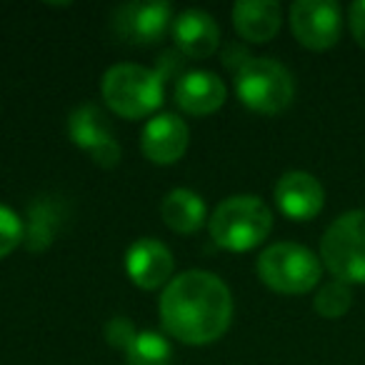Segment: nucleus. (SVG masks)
Here are the masks:
<instances>
[{
  "label": "nucleus",
  "instance_id": "obj_11",
  "mask_svg": "<svg viewBox=\"0 0 365 365\" xmlns=\"http://www.w3.org/2000/svg\"><path fill=\"white\" fill-rule=\"evenodd\" d=\"M175 260L163 240L158 238H138L130 243L125 253L128 278L143 290H158L173 280Z\"/></svg>",
  "mask_w": 365,
  "mask_h": 365
},
{
  "label": "nucleus",
  "instance_id": "obj_14",
  "mask_svg": "<svg viewBox=\"0 0 365 365\" xmlns=\"http://www.w3.org/2000/svg\"><path fill=\"white\" fill-rule=\"evenodd\" d=\"M228 98V88L213 71L182 73L175 83V103L190 115H210L220 110Z\"/></svg>",
  "mask_w": 365,
  "mask_h": 365
},
{
  "label": "nucleus",
  "instance_id": "obj_20",
  "mask_svg": "<svg viewBox=\"0 0 365 365\" xmlns=\"http://www.w3.org/2000/svg\"><path fill=\"white\" fill-rule=\"evenodd\" d=\"M26 235V223L18 218V213L8 205L0 203V260L8 258Z\"/></svg>",
  "mask_w": 365,
  "mask_h": 365
},
{
  "label": "nucleus",
  "instance_id": "obj_2",
  "mask_svg": "<svg viewBox=\"0 0 365 365\" xmlns=\"http://www.w3.org/2000/svg\"><path fill=\"white\" fill-rule=\"evenodd\" d=\"M210 238L218 248L245 253L263 243L273 230V210L258 195H230L208 218Z\"/></svg>",
  "mask_w": 365,
  "mask_h": 365
},
{
  "label": "nucleus",
  "instance_id": "obj_5",
  "mask_svg": "<svg viewBox=\"0 0 365 365\" xmlns=\"http://www.w3.org/2000/svg\"><path fill=\"white\" fill-rule=\"evenodd\" d=\"M235 93L245 108L275 115L293 103L295 83L288 68L275 58H250L235 73Z\"/></svg>",
  "mask_w": 365,
  "mask_h": 365
},
{
  "label": "nucleus",
  "instance_id": "obj_9",
  "mask_svg": "<svg viewBox=\"0 0 365 365\" xmlns=\"http://www.w3.org/2000/svg\"><path fill=\"white\" fill-rule=\"evenodd\" d=\"M68 135L98 165L115 168L120 163V145L113 135L110 120L96 103H83V106L73 108L71 118H68Z\"/></svg>",
  "mask_w": 365,
  "mask_h": 365
},
{
  "label": "nucleus",
  "instance_id": "obj_4",
  "mask_svg": "<svg viewBox=\"0 0 365 365\" xmlns=\"http://www.w3.org/2000/svg\"><path fill=\"white\" fill-rule=\"evenodd\" d=\"M258 275L270 290L285 295L308 293L323 275V260L298 243H273L258 255Z\"/></svg>",
  "mask_w": 365,
  "mask_h": 365
},
{
  "label": "nucleus",
  "instance_id": "obj_16",
  "mask_svg": "<svg viewBox=\"0 0 365 365\" xmlns=\"http://www.w3.org/2000/svg\"><path fill=\"white\" fill-rule=\"evenodd\" d=\"M160 218L170 230L190 235L208 220L205 200L190 188H173L160 203Z\"/></svg>",
  "mask_w": 365,
  "mask_h": 365
},
{
  "label": "nucleus",
  "instance_id": "obj_8",
  "mask_svg": "<svg viewBox=\"0 0 365 365\" xmlns=\"http://www.w3.org/2000/svg\"><path fill=\"white\" fill-rule=\"evenodd\" d=\"M173 18V6L165 0H130L115 8L113 31L133 46H150L163 41Z\"/></svg>",
  "mask_w": 365,
  "mask_h": 365
},
{
  "label": "nucleus",
  "instance_id": "obj_17",
  "mask_svg": "<svg viewBox=\"0 0 365 365\" xmlns=\"http://www.w3.org/2000/svg\"><path fill=\"white\" fill-rule=\"evenodd\" d=\"M63 223V203L56 198H36L28 208L26 235L23 243L28 250H46L53 243Z\"/></svg>",
  "mask_w": 365,
  "mask_h": 365
},
{
  "label": "nucleus",
  "instance_id": "obj_6",
  "mask_svg": "<svg viewBox=\"0 0 365 365\" xmlns=\"http://www.w3.org/2000/svg\"><path fill=\"white\" fill-rule=\"evenodd\" d=\"M320 260L343 283H365V210L338 215L320 240Z\"/></svg>",
  "mask_w": 365,
  "mask_h": 365
},
{
  "label": "nucleus",
  "instance_id": "obj_15",
  "mask_svg": "<svg viewBox=\"0 0 365 365\" xmlns=\"http://www.w3.org/2000/svg\"><path fill=\"white\" fill-rule=\"evenodd\" d=\"M238 36L248 43H268L283 23V8L275 0H238L230 11Z\"/></svg>",
  "mask_w": 365,
  "mask_h": 365
},
{
  "label": "nucleus",
  "instance_id": "obj_7",
  "mask_svg": "<svg viewBox=\"0 0 365 365\" xmlns=\"http://www.w3.org/2000/svg\"><path fill=\"white\" fill-rule=\"evenodd\" d=\"M290 28L300 46L328 51L343 31V13L335 0H295L290 6Z\"/></svg>",
  "mask_w": 365,
  "mask_h": 365
},
{
  "label": "nucleus",
  "instance_id": "obj_22",
  "mask_svg": "<svg viewBox=\"0 0 365 365\" xmlns=\"http://www.w3.org/2000/svg\"><path fill=\"white\" fill-rule=\"evenodd\" d=\"M350 31L360 48H365V0L350 6Z\"/></svg>",
  "mask_w": 365,
  "mask_h": 365
},
{
  "label": "nucleus",
  "instance_id": "obj_13",
  "mask_svg": "<svg viewBox=\"0 0 365 365\" xmlns=\"http://www.w3.org/2000/svg\"><path fill=\"white\" fill-rule=\"evenodd\" d=\"M173 41L188 58H210L220 46V26L210 13L185 8L173 18Z\"/></svg>",
  "mask_w": 365,
  "mask_h": 365
},
{
  "label": "nucleus",
  "instance_id": "obj_1",
  "mask_svg": "<svg viewBox=\"0 0 365 365\" xmlns=\"http://www.w3.org/2000/svg\"><path fill=\"white\" fill-rule=\"evenodd\" d=\"M163 328L185 345H208L223 338L233 320V295L225 280L210 270H185L163 288Z\"/></svg>",
  "mask_w": 365,
  "mask_h": 365
},
{
  "label": "nucleus",
  "instance_id": "obj_18",
  "mask_svg": "<svg viewBox=\"0 0 365 365\" xmlns=\"http://www.w3.org/2000/svg\"><path fill=\"white\" fill-rule=\"evenodd\" d=\"M128 365H170L173 345L158 330H138L135 340L125 350Z\"/></svg>",
  "mask_w": 365,
  "mask_h": 365
},
{
  "label": "nucleus",
  "instance_id": "obj_12",
  "mask_svg": "<svg viewBox=\"0 0 365 365\" xmlns=\"http://www.w3.org/2000/svg\"><path fill=\"white\" fill-rule=\"evenodd\" d=\"M275 203L290 220H310L323 210L325 190L310 173L288 170L275 182Z\"/></svg>",
  "mask_w": 365,
  "mask_h": 365
},
{
  "label": "nucleus",
  "instance_id": "obj_10",
  "mask_svg": "<svg viewBox=\"0 0 365 365\" xmlns=\"http://www.w3.org/2000/svg\"><path fill=\"white\" fill-rule=\"evenodd\" d=\"M190 143V128L175 113H158L145 123L140 133V150L155 165L178 163Z\"/></svg>",
  "mask_w": 365,
  "mask_h": 365
},
{
  "label": "nucleus",
  "instance_id": "obj_19",
  "mask_svg": "<svg viewBox=\"0 0 365 365\" xmlns=\"http://www.w3.org/2000/svg\"><path fill=\"white\" fill-rule=\"evenodd\" d=\"M313 305H315V310H318V315H323V318H330V320L340 318V315L348 313L350 305H353V290H350V285L343 283V280H330V283L320 285Z\"/></svg>",
  "mask_w": 365,
  "mask_h": 365
},
{
  "label": "nucleus",
  "instance_id": "obj_21",
  "mask_svg": "<svg viewBox=\"0 0 365 365\" xmlns=\"http://www.w3.org/2000/svg\"><path fill=\"white\" fill-rule=\"evenodd\" d=\"M135 335H138V328L133 325L130 318H125V315H115V318H110L106 323L108 345H113V348H118V350L130 348V343L135 340Z\"/></svg>",
  "mask_w": 365,
  "mask_h": 365
},
{
  "label": "nucleus",
  "instance_id": "obj_3",
  "mask_svg": "<svg viewBox=\"0 0 365 365\" xmlns=\"http://www.w3.org/2000/svg\"><path fill=\"white\" fill-rule=\"evenodd\" d=\"M101 93L106 106L125 120L153 118L165 98L160 73L138 63H118L108 68Z\"/></svg>",
  "mask_w": 365,
  "mask_h": 365
}]
</instances>
